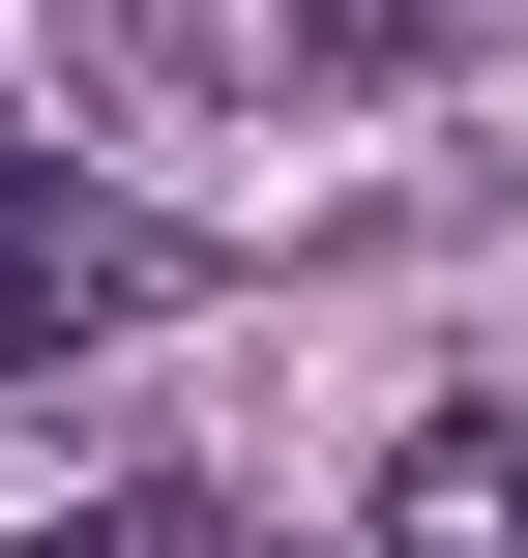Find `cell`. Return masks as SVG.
<instances>
[{
    "mask_svg": "<svg viewBox=\"0 0 528 558\" xmlns=\"http://www.w3.org/2000/svg\"><path fill=\"white\" fill-rule=\"evenodd\" d=\"M88 59H118V88H206V59H235V0H88Z\"/></svg>",
    "mask_w": 528,
    "mask_h": 558,
    "instance_id": "4",
    "label": "cell"
},
{
    "mask_svg": "<svg viewBox=\"0 0 528 558\" xmlns=\"http://www.w3.org/2000/svg\"><path fill=\"white\" fill-rule=\"evenodd\" d=\"M382 558H528V383H470V412L382 441Z\"/></svg>",
    "mask_w": 528,
    "mask_h": 558,
    "instance_id": "2",
    "label": "cell"
},
{
    "mask_svg": "<svg viewBox=\"0 0 528 558\" xmlns=\"http://www.w3.org/2000/svg\"><path fill=\"white\" fill-rule=\"evenodd\" d=\"M0 558H206V500H59V530H0Z\"/></svg>",
    "mask_w": 528,
    "mask_h": 558,
    "instance_id": "5",
    "label": "cell"
},
{
    "mask_svg": "<svg viewBox=\"0 0 528 558\" xmlns=\"http://www.w3.org/2000/svg\"><path fill=\"white\" fill-rule=\"evenodd\" d=\"M500 0H265V88H412V59H470Z\"/></svg>",
    "mask_w": 528,
    "mask_h": 558,
    "instance_id": "3",
    "label": "cell"
},
{
    "mask_svg": "<svg viewBox=\"0 0 528 558\" xmlns=\"http://www.w3.org/2000/svg\"><path fill=\"white\" fill-rule=\"evenodd\" d=\"M176 294H206V235H176V206H118L88 147H0V383H59V353L176 324Z\"/></svg>",
    "mask_w": 528,
    "mask_h": 558,
    "instance_id": "1",
    "label": "cell"
}]
</instances>
